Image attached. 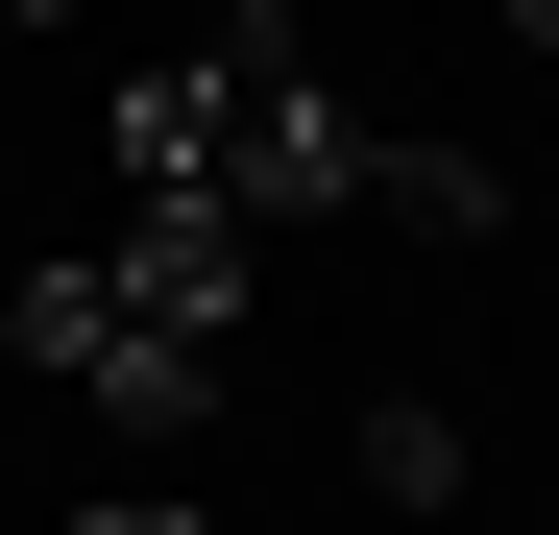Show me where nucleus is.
<instances>
[{
    "label": "nucleus",
    "instance_id": "f257e3e1",
    "mask_svg": "<svg viewBox=\"0 0 559 535\" xmlns=\"http://www.w3.org/2000/svg\"><path fill=\"white\" fill-rule=\"evenodd\" d=\"M365 122L341 73L293 49V25H195L170 73H122L98 98V170H122V219H170V243H243L267 268V219H365Z\"/></svg>",
    "mask_w": 559,
    "mask_h": 535
},
{
    "label": "nucleus",
    "instance_id": "f03ea898",
    "mask_svg": "<svg viewBox=\"0 0 559 535\" xmlns=\"http://www.w3.org/2000/svg\"><path fill=\"white\" fill-rule=\"evenodd\" d=\"M243 293H267L243 243H170V219H122V243H73V268H0V341H25L73 414L195 438V414H219V366H243Z\"/></svg>",
    "mask_w": 559,
    "mask_h": 535
},
{
    "label": "nucleus",
    "instance_id": "7ed1b4c3",
    "mask_svg": "<svg viewBox=\"0 0 559 535\" xmlns=\"http://www.w3.org/2000/svg\"><path fill=\"white\" fill-rule=\"evenodd\" d=\"M341 535H462V414L438 390H390V414L341 438Z\"/></svg>",
    "mask_w": 559,
    "mask_h": 535
},
{
    "label": "nucleus",
    "instance_id": "20e7f679",
    "mask_svg": "<svg viewBox=\"0 0 559 535\" xmlns=\"http://www.w3.org/2000/svg\"><path fill=\"white\" fill-rule=\"evenodd\" d=\"M365 219H414V243H487V219H511V170H487V146H365Z\"/></svg>",
    "mask_w": 559,
    "mask_h": 535
},
{
    "label": "nucleus",
    "instance_id": "39448f33",
    "mask_svg": "<svg viewBox=\"0 0 559 535\" xmlns=\"http://www.w3.org/2000/svg\"><path fill=\"white\" fill-rule=\"evenodd\" d=\"M73 535H219L195 487H98V511H73Z\"/></svg>",
    "mask_w": 559,
    "mask_h": 535
},
{
    "label": "nucleus",
    "instance_id": "423d86ee",
    "mask_svg": "<svg viewBox=\"0 0 559 535\" xmlns=\"http://www.w3.org/2000/svg\"><path fill=\"white\" fill-rule=\"evenodd\" d=\"M267 535H341V511H267Z\"/></svg>",
    "mask_w": 559,
    "mask_h": 535
},
{
    "label": "nucleus",
    "instance_id": "0eeeda50",
    "mask_svg": "<svg viewBox=\"0 0 559 535\" xmlns=\"http://www.w3.org/2000/svg\"><path fill=\"white\" fill-rule=\"evenodd\" d=\"M0 219H25V170H0Z\"/></svg>",
    "mask_w": 559,
    "mask_h": 535
},
{
    "label": "nucleus",
    "instance_id": "6e6552de",
    "mask_svg": "<svg viewBox=\"0 0 559 535\" xmlns=\"http://www.w3.org/2000/svg\"><path fill=\"white\" fill-rule=\"evenodd\" d=\"M511 535H559V511H511Z\"/></svg>",
    "mask_w": 559,
    "mask_h": 535
}]
</instances>
